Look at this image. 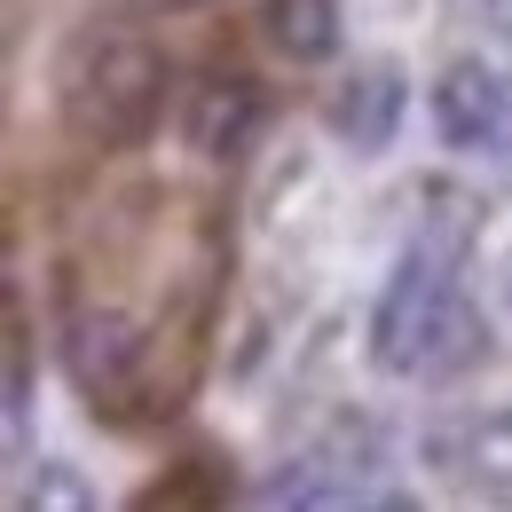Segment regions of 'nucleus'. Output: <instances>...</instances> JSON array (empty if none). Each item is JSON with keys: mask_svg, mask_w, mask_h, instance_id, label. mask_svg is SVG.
Here are the masks:
<instances>
[{"mask_svg": "<svg viewBox=\"0 0 512 512\" xmlns=\"http://www.w3.org/2000/svg\"><path fill=\"white\" fill-rule=\"evenodd\" d=\"M489 355H497V331L481 316V300L465 292V268L426 245H402L379 308H371V363L410 386H457Z\"/></svg>", "mask_w": 512, "mask_h": 512, "instance_id": "1", "label": "nucleus"}, {"mask_svg": "<svg viewBox=\"0 0 512 512\" xmlns=\"http://www.w3.org/2000/svg\"><path fill=\"white\" fill-rule=\"evenodd\" d=\"M166 56L127 24H79L56 48V119L87 150H134L166 119Z\"/></svg>", "mask_w": 512, "mask_h": 512, "instance_id": "2", "label": "nucleus"}, {"mask_svg": "<svg viewBox=\"0 0 512 512\" xmlns=\"http://www.w3.org/2000/svg\"><path fill=\"white\" fill-rule=\"evenodd\" d=\"M142 363H150V339H142L134 316H119V308H71L64 316V371L79 379V394L95 410L103 402H127Z\"/></svg>", "mask_w": 512, "mask_h": 512, "instance_id": "3", "label": "nucleus"}, {"mask_svg": "<svg viewBox=\"0 0 512 512\" xmlns=\"http://www.w3.org/2000/svg\"><path fill=\"white\" fill-rule=\"evenodd\" d=\"M402 119H410V79H402V64H386V56L355 64L339 87H331V95H323V127L339 134L355 158H379V150H394Z\"/></svg>", "mask_w": 512, "mask_h": 512, "instance_id": "4", "label": "nucleus"}, {"mask_svg": "<svg viewBox=\"0 0 512 512\" xmlns=\"http://www.w3.org/2000/svg\"><path fill=\"white\" fill-rule=\"evenodd\" d=\"M434 465L465 497H481L489 512H512V402L505 410H465L434 434Z\"/></svg>", "mask_w": 512, "mask_h": 512, "instance_id": "5", "label": "nucleus"}, {"mask_svg": "<svg viewBox=\"0 0 512 512\" xmlns=\"http://www.w3.org/2000/svg\"><path fill=\"white\" fill-rule=\"evenodd\" d=\"M268 127V95H260L245 71H205L190 95H182V142L197 158H245Z\"/></svg>", "mask_w": 512, "mask_h": 512, "instance_id": "6", "label": "nucleus"}, {"mask_svg": "<svg viewBox=\"0 0 512 512\" xmlns=\"http://www.w3.org/2000/svg\"><path fill=\"white\" fill-rule=\"evenodd\" d=\"M434 134L449 150H489L505 142V71L481 64V56H457L434 79Z\"/></svg>", "mask_w": 512, "mask_h": 512, "instance_id": "7", "label": "nucleus"}, {"mask_svg": "<svg viewBox=\"0 0 512 512\" xmlns=\"http://www.w3.org/2000/svg\"><path fill=\"white\" fill-rule=\"evenodd\" d=\"M473 237H481V197L457 190V182H426L418 190V229H410V245H426V253L442 260H473Z\"/></svg>", "mask_w": 512, "mask_h": 512, "instance_id": "8", "label": "nucleus"}, {"mask_svg": "<svg viewBox=\"0 0 512 512\" xmlns=\"http://www.w3.org/2000/svg\"><path fill=\"white\" fill-rule=\"evenodd\" d=\"M268 40L292 64H331L339 56V0H268Z\"/></svg>", "mask_w": 512, "mask_h": 512, "instance_id": "9", "label": "nucleus"}, {"mask_svg": "<svg viewBox=\"0 0 512 512\" xmlns=\"http://www.w3.org/2000/svg\"><path fill=\"white\" fill-rule=\"evenodd\" d=\"M8 512H103V505H95V481H87L71 457H32Z\"/></svg>", "mask_w": 512, "mask_h": 512, "instance_id": "10", "label": "nucleus"}, {"mask_svg": "<svg viewBox=\"0 0 512 512\" xmlns=\"http://www.w3.org/2000/svg\"><path fill=\"white\" fill-rule=\"evenodd\" d=\"M24 426H32V323L8 300V449L24 457Z\"/></svg>", "mask_w": 512, "mask_h": 512, "instance_id": "11", "label": "nucleus"}, {"mask_svg": "<svg viewBox=\"0 0 512 512\" xmlns=\"http://www.w3.org/2000/svg\"><path fill=\"white\" fill-rule=\"evenodd\" d=\"M347 512H426V505H418L410 489H363V497H355Z\"/></svg>", "mask_w": 512, "mask_h": 512, "instance_id": "12", "label": "nucleus"}, {"mask_svg": "<svg viewBox=\"0 0 512 512\" xmlns=\"http://www.w3.org/2000/svg\"><path fill=\"white\" fill-rule=\"evenodd\" d=\"M481 16H489V32H505V40H512V0H481Z\"/></svg>", "mask_w": 512, "mask_h": 512, "instance_id": "13", "label": "nucleus"}, {"mask_svg": "<svg viewBox=\"0 0 512 512\" xmlns=\"http://www.w3.org/2000/svg\"><path fill=\"white\" fill-rule=\"evenodd\" d=\"M497 166L512 174V71H505V142H497Z\"/></svg>", "mask_w": 512, "mask_h": 512, "instance_id": "14", "label": "nucleus"}, {"mask_svg": "<svg viewBox=\"0 0 512 512\" xmlns=\"http://www.w3.org/2000/svg\"><path fill=\"white\" fill-rule=\"evenodd\" d=\"M127 8H142V16H174V8H197V0H127Z\"/></svg>", "mask_w": 512, "mask_h": 512, "instance_id": "15", "label": "nucleus"}, {"mask_svg": "<svg viewBox=\"0 0 512 512\" xmlns=\"http://www.w3.org/2000/svg\"><path fill=\"white\" fill-rule=\"evenodd\" d=\"M497 300L512 308V245H505V260H497Z\"/></svg>", "mask_w": 512, "mask_h": 512, "instance_id": "16", "label": "nucleus"}]
</instances>
